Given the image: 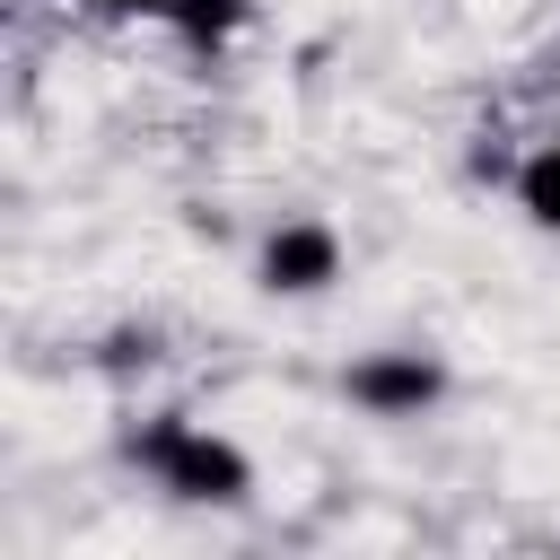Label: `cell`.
<instances>
[{
  "label": "cell",
  "mask_w": 560,
  "mask_h": 560,
  "mask_svg": "<svg viewBox=\"0 0 560 560\" xmlns=\"http://www.w3.org/2000/svg\"><path fill=\"white\" fill-rule=\"evenodd\" d=\"M131 455L149 464V481L158 490H175V499H245V455L228 446V438H210V429H192V420H158L149 438H131Z\"/></svg>",
  "instance_id": "6da1fadb"
},
{
  "label": "cell",
  "mask_w": 560,
  "mask_h": 560,
  "mask_svg": "<svg viewBox=\"0 0 560 560\" xmlns=\"http://www.w3.org/2000/svg\"><path fill=\"white\" fill-rule=\"evenodd\" d=\"M438 385H446V376H438V368H429L420 350H394V359H368V368L350 376V394H359L368 411H420V402H429Z\"/></svg>",
  "instance_id": "3957f363"
},
{
  "label": "cell",
  "mask_w": 560,
  "mask_h": 560,
  "mask_svg": "<svg viewBox=\"0 0 560 560\" xmlns=\"http://www.w3.org/2000/svg\"><path fill=\"white\" fill-rule=\"evenodd\" d=\"M88 9H105V18H175V0H88Z\"/></svg>",
  "instance_id": "8992f818"
},
{
  "label": "cell",
  "mask_w": 560,
  "mask_h": 560,
  "mask_svg": "<svg viewBox=\"0 0 560 560\" xmlns=\"http://www.w3.org/2000/svg\"><path fill=\"white\" fill-rule=\"evenodd\" d=\"M236 18V0H175V26L184 35H210V26H228Z\"/></svg>",
  "instance_id": "5b68a950"
},
{
  "label": "cell",
  "mask_w": 560,
  "mask_h": 560,
  "mask_svg": "<svg viewBox=\"0 0 560 560\" xmlns=\"http://www.w3.org/2000/svg\"><path fill=\"white\" fill-rule=\"evenodd\" d=\"M516 210H525L534 228H551V236H560V140H551V149H534V158L516 166Z\"/></svg>",
  "instance_id": "277c9868"
},
{
  "label": "cell",
  "mask_w": 560,
  "mask_h": 560,
  "mask_svg": "<svg viewBox=\"0 0 560 560\" xmlns=\"http://www.w3.org/2000/svg\"><path fill=\"white\" fill-rule=\"evenodd\" d=\"M332 280H341V236H332L324 219H280V228L262 236V289L315 298V289H332Z\"/></svg>",
  "instance_id": "7a4b0ae2"
}]
</instances>
